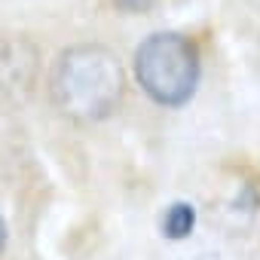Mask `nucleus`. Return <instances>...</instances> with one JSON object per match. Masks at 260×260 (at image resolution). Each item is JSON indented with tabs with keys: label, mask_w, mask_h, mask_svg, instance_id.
<instances>
[{
	"label": "nucleus",
	"mask_w": 260,
	"mask_h": 260,
	"mask_svg": "<svg viewBox=\"0 0 260 260\" xmlns=\"http://www.w3.org/2000/svg\"><path fill=\"white\" fill-rule=\"evenodd\" d=\"M159 226H162V236L166 239H175V242L178 239H187L196 230V208H193V202H172L162 211Z\"/></svg>",
	"instance_id": "nucleus-4"
},
{
	"label": "nucleus",
	"mask_w": 260,
	"mask_h": 260,
	"mask_svg": "<svg viewBox=\"0 0 260 260\" xmlns=\"http://www.w3.org/2000/svg\"><path fill=\"white\" fill-rule=\"evenodd\" d=\"M125 89V74L119 58L98 43H80L64 49L49 74L52 104L74 122H101L107 119Z\"/></svg>",
	"instance_id": "nucleus-1"
},
{
	"label": "nucleus",
	"mask_w": 260,
	"mask_h": 260,
	"mask_svg": "<svg viewBox=\"0 0 260 260\" xmlns=\"http://www.w3.org/2000/svg\"><path fill=\"white\" fill-rule=\"evenodd\" d=\"M132 68L144 95L159 107H184L196 95L202 77L196 43L175 31H159L141 40Z\"/></svg>",
	"instance_id": "nucleus-2"
},
{
	"label": "nucleus",
	"mask_w": 260,
	"mask_h": 260,
	"mask_svg": "<svg viewBox=\"0 0 260 260\" xmlns=\"http://www.w3.org/2000/svg\"><path fill=\"white\" fill-rule=\"evenodd\" d=\"M4 248H7V220L0 214V254H4Z\"/></svg>",
	"instance_id": "nucleus-6"
},
{
	"label": "nucleus",
	"mask_w": 260,
	"mask_h": 260,
	"mask_svg": "<svg viewBox=\"0 0 260 260\" xmlns=\"http://www.w3.org/2000/svg\"><path fill=\"white\" fill-rule=\"evenodd\" d=\"M37 46L28 37H0V104H22L37 83Z\"/></svg>",
	"instance_id": "nucleus-3"
},
{
	"label": "nucleus",
	"mask_w": 260,
	"mask_h": 260,
	"mask_svg": "<svg viewBox=\"0 0 260 260\" xmlns=\"http://www.w3.org/2000/svg\"><path fill=\"white\" fill-rule=\"evenodd\" d=\"M110 4L119 10V13H147V10H153L156 7V0H110Z\"/></svg>",
	"instance_id": "nucleus-5"
}]
</instances>
